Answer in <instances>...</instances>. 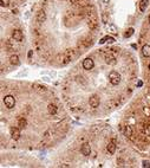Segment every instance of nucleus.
<instances>
[{"mask_svg": "<svg viewBox=\"0 0 150 168\" xmlns=\"http://www.w3.org/2000/svg\"><path fill=\"white\" fill-rule=\"evenodd\" d=\"M73 57H75V51L73 50H67L63 54H59L57 57V61H59V63H62V64H67L73 59Z\"/></svg>", "mask_w": 150, "mask_h": 168, "instance_id": "1", "label": "nucleus"}, {"mask_svg": "<svg viewBox=\"0 0 150 168\" xmlns=\"http://www.w3.org/2000/svg\"><path fill=\"white\" fill-rule=\"evenodd\" d=\"M121 80H122V77H121V75L117 71H111L109 73V82L112 85H118L121 83Z\"/></svg>", "mask_w": 150, "mask_h": 168, "instance_id": "2", "label": "nucleus"}, {"mask_svg": "<svg viewBox=\"0 0 150 168\" xmlns=\"http://www.w3.org/2000/svg\"><path fill=\"white\" fill-rule=\"evenodd\" d=\"M4 103H5L6 108L12 109V108H14V106H16V98L13 97L12 95H7V96L4 97Z\"/></svg>", "mask_w": 150, "mask_h": 168, "instance_id": "3", "label": "nucleus"}, {"mask_svg": "<svg viewBox=\"0 0 150 168\" xmlns=\"http://www.w3.org/2000/svg\"><path fill=\"white\" fill-rule=\"evenodd\" d=\"M99 103H100V99H99V96L98 95H91L90 98H89V104L91 108H98L99 106Z\"/></svg>", "mask_w": 150, "mask_h": 168, "instance_id": "4", "label": "nucleus"}, {"mask_svg": "<svg viewBox=\"0 0 150 168\" xmlns=\"http://www.w3.org/2000/svg\"><path fill=\"white\" fill-rule=\"evenodd\" d=\"M9 134H11V137L13 140H19L20 139V128L19 127H11Z\"/></svg>", "mask_w": 150, "mask_h": 168, "instance_id": "5", "label": "nucleus"}, {"mask_svg": "<svg viewBox=\"0 0 150 168\" xmlns=\"http://www.w3.org/2000/svg\"><path fill=\"white\" fill-rule=\"evenodd\" d=\"M93 66H95V62H93L92 58H85L83 61V68L85 70H92Z\"/></svg>", "mask_w": 150, "mask_h": 168, "instance_id": "6", "label": "nucleus"}, {"mask_svg": "<svg viewBox=\"0 0 150 168\" xmlns=\"http://www.w3.org/2000/svg\"><path fill=\"white\" fill-rule=\"evenodd\" d=\"M104 58H105V63L108 65H116L117 64V59L112 53H106Z\"/></svg>", "mask_w": 150, "mask_h": 168, "instance_id": "7", "label": "nucleus"}, {"mask_svg": "<svg viewBox=\"0 0 150 168\" xmlns=\"http://www.w3.org/2000/svg\"><path fill=\"white\" fill-rule=\"evenodd\" d=\"M12 38L14 39V42H17V43H20V42L23 40V38H24V35H23V32H21L20 30H14V31L12 32Z\"/></svg>", "mask_w": 150, "mask_h": 168, "instance_id": "8", "label": "nucleus"}, {"mask_svg": "<svg viewBox=\"0 0 150 168\" xmlns=\"http://www.w3.org/2000/svg\"><path fill=\"white\" fill-rule=\"evenodd\" d=\"M80 151L84 156H89L91 154V146L90 143H83L82 144V148H80Z\"/></svg>", "mask_w": 150, "mask_h": 168, "instance_id": "9", "label": "nucleus"}, {"mask_svg": "<svg viewBox=\"0 0 150 168\" xmlns=\"http://www.w3.org/2000/svg\"><path fill=\"white\" fill-rule=\"evenodd\" d=\"M45 20H46V13H45L44 9H40L37 13V21L42 24V23H45Z\"/></svg>", "mask_w": 150, "mask_h": 168, "instance_id": "10", "label": "nucleus"}, {"mask_svg": "<svg viewBox=\"0 0 150 168\" xmlns=\"http://www.w3.org/2000/svg\"><path fill=\"white\" fill-rule=\"evenodd\" d=\"M47 111H49V114H50V115H56V114H57V111H58V108H57L56 104L50 103V104L47 106Z\"/></svg>", "mask_w": 150, "mask_h": 168, "instance_id": "11", "label": "nucleus"}, {"mask_svg": "<svg viewBox=\"0 0 150 168\" xmlns=\"http://www.w3.org/2000/svg\"><path fill=\"white\" fill-rule=\"evenodd\" d=\"M9 63H11L12 65H19V64H20V61H19L18 54H12V56H9Z\"/></svg>", "mask_w": 150, "mask_h": 168, "instance_id": "12", "label": "nucleus"}, {"mask_svg": "<svg viewBox=\"0 0 150 168\" xmlns=\"http://www.w3.org/2000/svg\"><path fill=\"white\" fill-rule=\"evenodd\" d=\"M32 87H33V89H34L35 91H38V92H40V94H44V92H46V88H45L44 85H40V84H37V83H34Z\"/></svg>", "mask_w": 150, "mask_h": 168, "instance_id": "13", "label": "nucleus"}, {"mask_svg": "<svg viewBox=\"0 0 150 168\" xmlns=\"http://www.w3.org/2000/svg\"><path fill=\"white\" fill-rule=\"evenodd\" d=\"M142 54L144 57H150V45H143L142 47Z\"/></svg>", "mask_w": 150, "mask_h": 168, "instance_id": "14", "label": "nucleus"}, {"mask_svg": "<svg viewBox=\"0 0 150 168\" xmlns=\"http://www.w3.org/2000/svg\"><path fill=\"white\" fill-rule=\"evenodd\" d=\"M148 5H149V0H142L141 2H140V9H141V12H145Z\"/></svg>", "mask_w": 150, "mask_h": 168, "instance_id": "15", "label": "nucleus"}, {"mask_svg": "<svg viewBox=\"0 0 150 168\" xmlns=\"http://www.w3.org/2000/svg\"><path fill=\"white\" fill-rule=\"evenodd\" d=\"M106 149H108V151H109L110 154H115V151H116V144L114 143V142H110V143L106 146Z\"/></svg>", "mask_w": 150, "mask_h": 168, "instance_id": "16", "label": "nucleus"}, {"mask_svg": "<svg viewBox=\"0 0 150 168\" xmlns=\"http://www.w3.org/2000/svg\"><path fill=\"white\" fill-rule=\"evenodd\" d=\"M124 135H125L126 137L133 136V128H131L130 125H125V128H124Z\"/></svg>", "mask_w": 150, "mask_h": 168, "instance_id": "17", "label": "nucleus"}, {"mask_svg": "<svg viewBox=\"0 0 150 168\" xmlns=\"http://www.w3.org/2000/svg\"><path fill=\"white\" fill-rule=\"evenodd\" d=\"M26 123H27V122H26V120H25V118H23V117L18 120V127H19L20 129L25 128V127H26Z\"/></svg>", "mask_w": 150, "mask_h": 168, "instance_id": "18", "label": "nucleus"}, {"mask_svg": "<svg viewBox=\"0 0 150 168\" xmlns=\"http://www.w3.org/2000/svg\"><path fill=\"white\" fill-rule=\"evenodd\" d=\"M108 30H109L110 32H112L114 35H117V33H118V30H117V27H116L114 24H109V25H108Z\"/></svg>", "mask_w": 150, "mask_h": 168, "instance_id": "19", "label": "nucleus"}, {"mask_svg": "<svg viewBox=\"0 0 150 168\" xmlns=\"http://www.w3.org/2000/svg\"><path fill=\"white\" fill-rule=\"evenodd\" d=\"M133 31H135V30H133V27H130V28L126 31V33L124 35V37H125V38H129V37H131V35H133Z\"/></svg>", "mask_w": 150, "mask_h": 168, "instance_id": "20", "label": "nucleus"}, {"mask_svg": "<svg viewBox=\"0 0 150 168\" xmlns=\"http://www.w3.org/2000/svg\"><path fill=\"white\" fill-rule=\"evenodd\" d=\"M1 7H8L9 6V0H0Z\"/></svg>", "mask_w": 150, "mask_h": 168, "instance_id": "21", "label": "nucleus"}, {"mask_svg": "<svg viewBox=\"0 0 150 168\" xmlns=\"http://www.w3.org/2000/svg\"><path fill=\"white\" fill-rule=\"evenodd\" d=\"M99 2H100V5H102V7L104 9V7H106V6L109 5V2H110V0H99Z\"/></svg>", "mask_w": 150, "mask_h": 168, "instance_id": "22", "label": "nucleus"}, {"mask_svg": "<svg viewBox=\"0 0 150 168\" xmlns=\"http://www.w3.org/2000/svg\"><path fill=\"white\" fill-rule=\"evenodd\" d=\"M102 19H103V23H108V14H106V13H103Z\"/></svg>", "mask_w": 150, "mask_h": 168, "instance_id": "23", "label": "nucleus"}, {"mask_svg": "<svg viewBox=\"0 0 150 168\" xmlns=\"http://www.w3.org/2000/svg\"><path fill=\"white\" fill-rule=\"evenodd\" d=\"M114 42H115V39H114L112 37H109V35H108V43H109V44H112Z\"/></svg>", "mask_w": 150, "mask_h": 168, "instance_id": "24", "label": "nucleus"}, {"mask_svg": "<svg viewBox=\"0 0 150 168\" xmlns=\"http://www.w3.org/2000/svg\"><path fill=\"white\" fill-rule=\"evenodd\" d=\"M106 40H108V35L104 37V38H102V39L99 40V44H104V43H106Z\"/></svg>", "mask_w": 150, "mask_h": 168, "instance_id": "25", "label": "nucleus"}, {"mask_svg": "<svg viewBox=\"0 0 150 168\" xmlns=\"http://www.w3.org/2000/svg\"><path fill=\"white\" fill-rule=\"evenodd\" d=\"M143 167H150L149 162L148 161H143Z\"/></svg>", "mask_w": 150, "mask_h": 168, "instance_id": "26", "label": "nucleus"}, {"mask_svg": "<svg viewBox=\"0 0 150 168\" xmlns=\"http://www.w3.org/2000/svg\"><path fill=\"white\" fill-rule=\"evenodd\" d=\"M32 53H33V51H32V50H31V51H30V52H28V58H31V57H32Z\"/></svg>", "mask_w": 150, "mask_h": 168, "instance_id": "27", "label": "nucleus"}, {"mask_svg": "<svg viewBox=\"0 0 150 168\" xmlns=\"http://www.w3.org/2000/svg\"><path fill=\"white\" fill-rule=\"evenodd\" d=\"M142 84H143V83H142L141 80H140V82H138V83H137V85H138V87H142Z\"/></svg>", "mask_w": 150, "mask_h": 168, "instance_id": "28", "label": "nucleus"}, {"mask_svg": "<svg viewBox=\"0 0 150 168\" xmlns=\"http://www.w3.org/2000/svg\"><path fill=\"white\" fill-rule=\"evenodd\" d=\"M149 23H150V16H149Z\"/></svg>", "mask_w": 150, "mask_h": 168, "instance_id": "29", "label": "nucleus"}]
</instances>
